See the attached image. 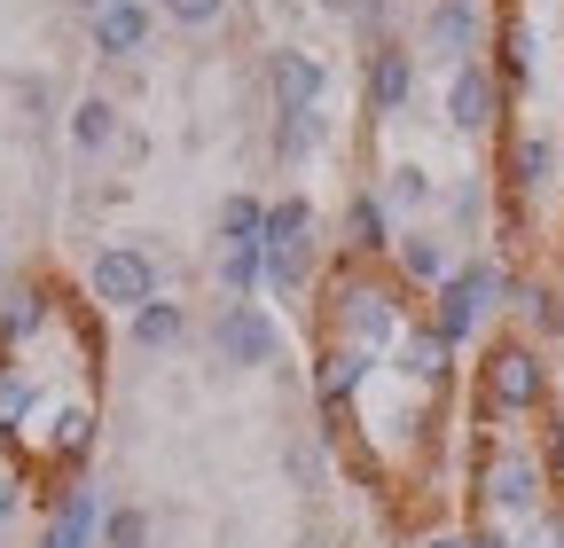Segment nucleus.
Here are the masks:
<instances>
[{
	"instance_id": "f257e3e1",
	"label": "nucleus",
	"mask_w": 564,
	"mask_h": 548,
	"mask_svg": "<svg viewBox=\"0 0 564 548\" xmlns=\"http://www.w3.org/2000/svg\"><path fill=\"white\" fill-rule=\"evenodd\" d=\"M314 298H322L314 337L337 346V353H352V361H369V369L392 361V346H400L408 321H415V306H408L415 291L400 283L384 259H337L322 283H314Z\"/></svg>"
},
{
	"instance_id": "f03ea898",
	"label": "nucleus",
	"mask_w": 564,
	"mask_h": 548,
	"mask_svg": "<svg viewBox=\"0 0 564 548\" xmlns=\"http://www.w3.org/2000/svg\"><path fill=\"white\" fill-rule=\"evenodd\" d=\"M549 462H541V447L533 439H510V431H486V447H478V462H470V502H478V525H502L510 540L533 525V517H549Z\"/></svg>"
},
{
	"instance_id": "7ed1b4c3",
	"label": "nucleus",
	"mask_w": 564,
	"mask_h": 548,
	"mask_svg": "<svg viewBox=\"0 0 564 548\" xmlns=\"http://www.w3.org/2000/svg\"><path fill=\"white\" fill-rule=\"evenodd\" d=\"M470 399L486 424H525V416H549L556 392H549V353L533 346L525 329H502L486 337L478 353V376H470Z\"/></svg>"
},
{
	"instance_id": "20e7f679",
	"label": "nucleus",
	"mask_w": 564,
	"mask_h": 548,
	"mask_svg": "<svg viewBox=\"0 0 564 548\" xmlns=\"http://www.w3.org/2000/svg\"><path fill=\"white\" fill-rule=\"evenodd\" d=\"M494 314H510V266H502V259H486V251L455 259L447 291L423 298V329H432L447 353H463V346H470V337H478Z\"/></svg>"
},
{
	"instance_id": "39448f33",
	"label": "nucleus",
	"mask_w": 564,
	"mask_h": 548,
	"mask_svg": "<svg viewBox=\"0 0 564 548\" xmlns=\"http://www.w3.org/2000/svg\"><path fill=\"white\" fill-rule=\"evenodd\" d=\"M314 259H322V220H314L306 188L299 196H274L267 204V298L299 306L314 291Z\"/></svg>"
},
{
	"instance_id": "423d86ee",
	"label": "nucleus",
	"mask_w": 564,
	"mask_h": 548,
	"mask_svg": "<svg viewBox=\"0 0 564 548\" xmlns=\"http://www.w3.org/2000/svg\"><path fill=\"white\" fill-rule=\"evenodd\" d=\"M150 298H165V266L150 243H95L87 259V306L95 314H141Z\"/></svg>"
},
{
	"instance_id": "0eeeda50",
	"label": "nucleus",
	"mask_w": 564,
	"mask_h": 548,
	"mask_svg": "<svg viewBox=\"0 0 564 548\" xmlns=\"http://www.w3.org/2000/svg\"><path fill=\"white\" fill-rule=\"evenodd\" d=\"M415 63H440V72H463V63L486 55V9L470 0H432V9L415 17Z\"/></svg>"
},
{
	"instance_id": "6e6552de",
	"label": "nucleus",
	"mask_w": 564,
	"mask_h": 548,
	"mask_svg": "<svg viewBox=\"0 0 564 548\" xmlns=\"http://www.w3.org/2000/svg\"><path fill=\"white\" fill-rule=\"evenodd\" d=\"M212 353L228 369H274L282 361V321L259 298H220V314H212Z\"/></svg>"
},
{
	"instance_id": "1a4fd4ad",
	"label": "nucleus",
	"mask_w": 564,
	"mask_h": 548,
	"mask_svg": "<svg viewBox=\"0 0 564 548\" xmlns=\"http://www.w3.org/2000/svg\"><path fill=\"white\" fill-rule=\"evenodd\" d=\"M329 87H337V72H329L322 47H306V40L267 47V95H274V110H329Z\"/></svg>"
},
{
	"instance_id": "9d476101",
	"label": "nucleus",
	"mask_w": 564,
	"mask_h": 548,
	"mask_svg": "<svg viewBox=\"0 0 564 548\" xmlns=\"http://www.w3.org/2000/svg\"><path fill=\"white\" fill-rule=\"evenodd\" d=\"M440 110H447V125L463 133V142H478V133H494V125H502V110H510V87L494 79V63L478 55V63H463V72H447V87H440Z\"/></svg>"
},
{
	"instance_id": "9b49d317",
	"label": "nucleus",
	"mask_w": 564,
	"mask_h": 548,
	"mask_svg": "<svg viewBox=\"0 0 564 548\" xmlns=\"http://www.w3.org/2000/svg\"><path fill=\"white\" fill-rule=\"evenodd\" d=\"M158 0H110L102 17H87V47L102 55V63H141L150 55V40H158Z\"/></svg>"
},
{
	"instance_id": "f8f14e48",
	"label": "nucleus",
	"mask_w": 564,
	"mask_h": 548,
	"mask_svg": "<svg viewBox=\"0 0 564 548\" xmlns=\"http://www.w3.org/2000/svg\"><path fill=\"white\" fill-rule=\"evenodd\" d=\"M556 180H564V157H556V142H549L541 125H525V133H510V142H502V188H510L518 212H525L533 196H549Z\"/></svg>"
},
{
	"instance_id": "ddd939ff",
	"label": "nucleus",
	"mask_w": 564,
	"mask_h": 548,
	"mask_svg": "<svg viewBox=\"0 0 564 548\" xmlns=\"http://www.w3.org/2000/svg\"><path fill=\"white\" fill-rule=\"evenodd\" d=\"M400 283L415 291V298H432V291H447V274H455V251H447V228H400L392 235V259H384Z\"/></svg>"
},
{
	"instance_id": "4468645a",
	"label": "nucleus",
	"mask_w": 564,
	"mask_h": 548,
	"mask_svg": "<svg viewBox=\"0 0 564 548\" xmlns=\"http://www.w3.org/2000/svg\"><path fill=\"white\" fill-rule=\"evenodd\" d=\"M55 321H63V291L32 274V283H17L9 298H0V353H24L32 337H47Z\"/></svg>"
},
{
	"instance_id": "2eb2a0df",
	"label": "nucleus",
	"mask_w": 564,
	"mask_h": 548,
	"mask_svg": "<svg viewBox=\"0 0 564 548\" xmlns=\"http://www.w3.org/2000/svg\"><path fill=\"white\" fill-rule=\"evenodd\" d=\"M102 494L95 486H79V478H70V486H55V502H47V525H40V548H95L102 540Z\"/></svg>"
},
{
	"instance_id": "dca6fc26",
	"label": "nucleus",
	"mask_w": 564,
	"mask_h": 548,
	"mask_svg": "<svg viewBox=\"0 0 564 548\" xmlns=\"http://www.w3.org/2000/svg\"><path fill=\"white\" fill-rule=\"evenodd\" d=\"M392 212H384V196H377V180L361 188L352 180V196H345V228H337V259H392Z\"/></svg>"
},
{
	"instance_id": "f3484780",
	"label": "nucleus",
	"mask_w": 564,
	"mask_h": 548,
	"mask_svg": "<svg viewBox=\"0 0 564 548\" xmlns=\"http://www.w3.org/2000/svg\"><path fill=\"white\" fill-rule=\"evenodd\" d=\"M415 40H392V47H369V72H361V95H369V110L377 118H400L408 102H415Z\"/></svg>"
},
{
	"instance_id": "a211bd4d",
	"label": "nucleus",
	"mask_w": 564,
	"mask_h": 548,
	"mask_svg": "<svg viewBox=\"0 0 564 548\" xmlns=\"http://www.w3.org/2000/svg\"><path fill=\"white\" fill-rule=\"evenodd\" d=\"M377 196H384L392 228H423V220H432V204H440V173L423 165V157H400V165H384Z\"/></svg>"
},
{
	"instance_id": "6ab92c4d",
	"label": "nucleus",
	"mask_w": 564,
	"mask_h": 548,
	"mask_svg": "<svg viewBox=\"0 0 564 548\" xmlns=\"http://www.w3.org/2000/svg\"><path fill=\"white\" fill-rule=\"evenodd\" d=\"M70 150H79V157H110V142H118V133H126V110H118V95H79V102H70Z\"/></svg>"
},
{
	"instance_id": "aec40b11",
	"label": "nucleus",
	"mask_w": 564,
	"mask_h": 548,
	"mask_svg": "<svg viewBox=\"0 0 564 548\" xmlns=\"http://www.w3.org/2000/svg\"><path fill=\"white\" fill-rule=\"evenodd\" d=\"M267 150H274V165H314L329 150V110H274Z\"/></svg>"
},
{
	"instance_id": "412c9836",
	"label": "nucleus",
	"mask_w": 564,
	"mask_h": 548,
	"mask_svg": "<svg viewBox=\"0 0 564 548\" xmlns=\"http://www.w3.org/2000/svg\"><path fill=\"white\" fill-rule=\"evenodd\" d=\"M126 337H133V353H173V346H188V306L165 291L141 314H126Z\"/></svg>"
},
{
	"instance_id": "4be33fe9",
	"label": "nucleus",
	"mask_w": 564,
	"mask_h": 548,
	"mask_svg": "<svg viewBox=\"0 0 564 548\" xmlns=\"http://www.w3.org/2000/svg\"><path fill=\"white\" fill-rule=\"evenodd\" d=\"M510 314L525 321L533 346H541V337H564V291L541 283V274H510Z\"/></svg>"
},
{
	"instance_id": "5701e85b",
	"label": "nucleus",
	"mask_w": 564,
	"mask_h": 548,
	"mask_svg": "<svg viewBox=\"0 0 564 548\" xmlns=\"http://www.w3.org/2000/svg\"><path fill=\"white\" fill-rule=\"evenodd\" d=\"M212 274H220V298H259L267 291V243H220Z\"/></svg>"
},
{
	"instance_id": "b1692460",
	"label": "nucleus",
	"mask_w": 564,
	"mask_h": 548,
	"mask_svg": "<svg viewBox=\"0 0 564 548\" xmlns=\"http://www.w3.org/2000/svg\"><path fill=\"white\" fill-rule=\"evenodd\" d=\"M220 243H267V196H259V188H228V204H220Z\"/></svg>"
},
{
	"instance_id": "393cba45",
	"label": "nucleus",
	"mask_w": 564,
	"mask_h": 548,
	"mask_svg": "<svg viewBox=\"0 0 564 548\" xmlns=\"http://www.w3.org/2000/svg\"><path fill=\"white\" fill-rule=\"evenodd\" d=\"M150 540H158V517L141 502H110L102 509V540L95 548H150Z\"/></svg>"
},
{
	"instance_id": "a878e982",
	"label": "nucleus",
	"mask_w": 564,
	"mask_h": 548,
	"mask_svg": "<svg viewBox=\"0 0 564 548\" xmlns=\"http://www.w3.org/2000/svg\"><path fill=\"white\" fill-rule=\"evenodd\" d=\"M158 17H165L173 32H220V24L236 17V0H158Z\"/></svg>"
},
{
	"instance_id": "bb28decb",
	"label": "nucleus",
	"mask_w": 564,
	"mask_h": 548,
	"mask_svg": "<svg viewBox=\"0 0 564 548\" xmlns=\"http://www.w3.org/2000/svg\"><path fill=\"white\" fill-rule=\"evenodd\" d=\"M400 9H408V0H361V17H352V32H361V47H392L400 32Z\"/></svg>"
},
{
	"instance_id": "cd10ccee",
	"label": "nucleus",
	"mask_w": 564,
	"mask_h": 548,
	"mask_svg": "<svg viewBox=\"0 0 564 548\" xmlns=\"http://www.w3.org/2000/svg\"><path fill=\"white\" fill-rule=\"evenodd\" d=\"M447 212H455V228H478V212H486V180H455Z\"/></svg>"
},
{
	"instance_id": "c85d7f7f",
	"label": "nucleus",
	"mask_w": 564,
	"mask_h": 548,
	"mask_svg": "<svg viewBox=\"0 0 564 548\" xmlns=\"http://www.w3.org/2000/svg\"><path fill=\"white\" fill-rule=\"evenodd\" d=\"M17 509H24V478H17L9 462H0V533L17 525Z\"/></svg>"
},
{
	"instance_id": "c756f323",
	"label": "nucleus",
	"mask_w": 564,
	"mask_h": 548,
	"mask_svg": "<svg viewBox=\"0 0 564 548\" xmlns=\"http://www.w3.org/2000/svg\"><path fill=\"white\" fill-rule=\"evenodd\" d=\"M415 548H470V525H432Z\"/></svg>"
},
{
	"instance_id": "7c9ffc66",
	"label": "nucleus",
	"mask_w": 564,
	"mask_h": 548,
	"mask_svg": "<svg viewBox=\"0 0 564 548\" xmlns=\"http://www.w3.org/2000/svg\"><path fill=\"white\" fill-rule=\"evenodd\" d=\"M470 548H518V540H510L502 525H470Z\"/></svg>"
},
{
	"instance_id": "2f4dec72",
	"label": "nucleus",
	"mask_w": 564,
	"mask_h": 548,
	"mask_svg": "<svg viewBox=\"0 0 564 548\" xmlns=\"http://www.w3.org/2000/svg\"><path fill=\"white\" fill-rule=\"evenodd\" d=\"M63 9H70V17H102V9H110V0H63Z\"/></svg>"
},
{
	"instance_id": "473e14b6",
	"label": "nucleus",
	"mask_w": 564,
	"mask_h": 548,
	"mask_svg": "<svg viewBox=\"0 0 564 548\" xmlns=\"http://www.w3.org/2000/svg\"><path fill=\"white\" fill-rule=\"evenodd\" d=\"M322 9H329V17H345V24H352V17H361V0H322Z\"/></svg>"
},
{
	"instance_id": "72a5a7b5",
	"label": "nucleus",
	"mask_w": 564,
	"mask_h": 548,
	"mask_svg": "<svg viewBox=\"0 0 564 548\" xmlns=\"http://www.w3.org/2000/svg\"><path fill=\"white\" fill-rule=\"evenodd\" d=\"M470 9H486V0H470Z\"/></svg>"
}]
</instances>
